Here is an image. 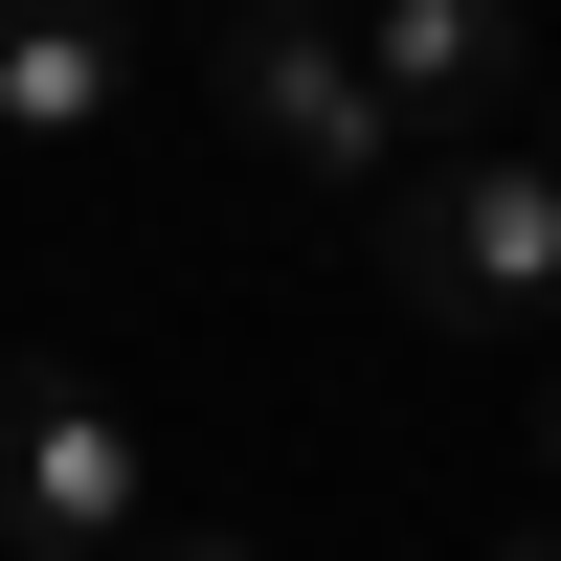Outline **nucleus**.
<instances>
[{
    "label": "nucleus",
    "mask_w": 561,
    "mask_h": 561,
    "mask_svg": "<svg viewBox=\"0 0 561 561\" xmlns=\"http://www.w3.org/2000/svg\"><path fill=\"white\" fill-rule=\"evenodd\" d=\"M382 270L427 337H539L561 314V135H449L382 180Z\"/></svg>",
    "instance_id": "1"
},
{
    "label": "nucleus",
    "mask_w": 561,
    "mask_h": 561,
    "mask_svg": "<svg viewBox=\"0 0 561 561\" xmlns=\"http://www.w3.org/2000/svg\"><path fill=\"white\" fill-rule=\"evenodd\" d=\"M158 517H180L158 427L90 359H0V561H135Z\"/></svg>",
    "instance_id": "2"
},
{
    "label": "nucleus",
    "mask_w": 561,
    "mask_h": 561,
    "mask_svg": "<svg viewBox=\"0 0 561 561\" xmlns=\"http://www.w3.org/2000/svg\"><path fill=\"white\" fill-rule=\"evenodd\" d=\"M203 68H225V113H248L293 180H382V158H404V113H382V68H359V23H314V0H225Z\"/></svg>",
    "instance_id": "3"
},
{
    "label": "nucleus",
    "mask_w": 561,
    "mask_h": 561,
    "mask_svg": "<svg viewBox=\"0 0 561 561\" xmlns=\"http://www.w3.org/2000/svg\"><path fill=\"white\" fill-rule=\"evenodd\" d=\"M359 68H382V113L427 135H517L539 113V0H359Z\"/></svg>",
    "instance_id": "4"
},
{
    "label": "nucleus",
    "mask_w": 561,
    "mask_h": 561,
    "mask_svg": "<svg viewBox=\"0 0 561 561\" xmlns=\"http://www.w3.org/2000/svg\"><path fill=\"white\" fill-rule=\"evenodd\" d=\"M113 113H135L113 0H0V135H113Z\"/></svg>",
    "instance_id": "5"
},
{
    "label": "nucleus",
    "mask_w": 561,
    "mask_h": 561,
    "mask_svg": "<svg viewBox=\"0 0 561 561\" xmlns=\"http://www.w3.org/2000/svg\"><path fill=\"white\" fill-rule=\"evenodd\" d=\"M135 561H248V539H225V517H158V539H135Z\"/></svg>",
    "instance_id": "6"
},
{
    "label": "nucleus",
    "mask_w": 561,
    "mask_h": 561,
    "mask_svg": "<svg viewBox=\"0 0 561 561\" xmlns=\"http://www.w3.org/2000/svg\"><path fill=\"white\" fill-rule=\"evenodd\" d=\"M494 561H561V517H517V539H494Z\"/></svg>",
    "instance_id": "7"
},
{
    "label": "nucleus",
    "mask_w": 561,
    "mask_h": 561,
    "mask_svg": "<svg viewBox=\"0 0 561 561\" xmlns=\"http://www.w3.org/2000/svg\"><path fill=\"white\" fill-rule=\"evenodd\" d=\"M539 449H561V382H539Z\"/></svg>",
    "instance_id": "8"
},
{
    "label": "nucleus",
    "mask_w": 561,
    "mask_h": 561,
    "mask_svg": "<svg viewBox=\"0 0 561 561\" xmlns=\"http://www.w3.org/2000/svg\"><path fill=\"white\" fill-rule=\"evenodd\" d=\"M314 23H359V0H314Z\"/></svg>",
    "instance_id": "9"
}]
</instances>
